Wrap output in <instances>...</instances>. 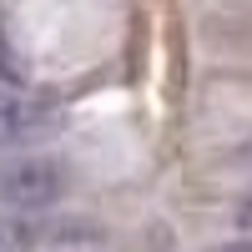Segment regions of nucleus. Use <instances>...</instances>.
<instances>
[{
    "mask_svg": "<svg viewBox=\"0 0 252 252\" xmlns=\"http://www.w3.org/2000/svg\"><path fill=\"white\" fill-rule=\"evenodd\" d=\"M71 192V166L46 152H20L0 161V207L5 212H46Z\"/></svg>",
    "mask_w": 252,
    "mask_h": 252,
    "instance_id": "nucleus-1",
    "label": "nucleus"
},
{
    "mask_svg": "<svg viewBox=\"0 0 252 252\" xmlns=\"http://www.w3.org/2000/svg\"><path fill=\"white\" fill-rule=\"evenodd\" d=\"M31 131V111L20 106V101H10V96H0V146H10V141H20Z\"/></svg>",
    "mask_w": 252,
    "mask_h": 252,
    "instance_id": "nucleus-2",
    "label": "nucleus"
},
{
    "mask_svg": "<svg viewBox=\"0 0 252 252\" xmlns=\"http://www.w3.org/2000/svg\"><path fill=\"white\" fill-rule=\"evenodd\" d=\"M0 76H5L10 86H20V81H26V66H15V61L5 56V31H0Z\"/></svg>",
    "mask_w": 252,
    "mask_h": 252,
    "instance_id": "nucleus-3",
    "label": "nucleus"
},
{
    "mask_svg": "<svg viewBox=\"0 0 252 252\" xmlns=\"http://www.w3.org/2000/svg\"><path fill=\"white\" fill-rule=\"evenodd\" d=\"M237 222L252 232V187H247V197H242V207H237Z\"/></svg>",
    "mask_w": 252,
    "mask_h": 252,
    "instance_id": "nucleus-4",
    "label": "nucleus"
},
{
    "mask_svg": "<svg viewBox=\"0 0 252 252\" xmlns=\"http://www.w3.org/2000/svg\"><path fill=\"white\" fill-rule=\"evenodd\" d=\"M217 252H252V237H237V242H222Z\"/></svg>",
    "mask_w": 252,
    "mask_h": 252,
    "instance_id": "nucleus-5",
    "label": "nucleus"
}]
</instances>
